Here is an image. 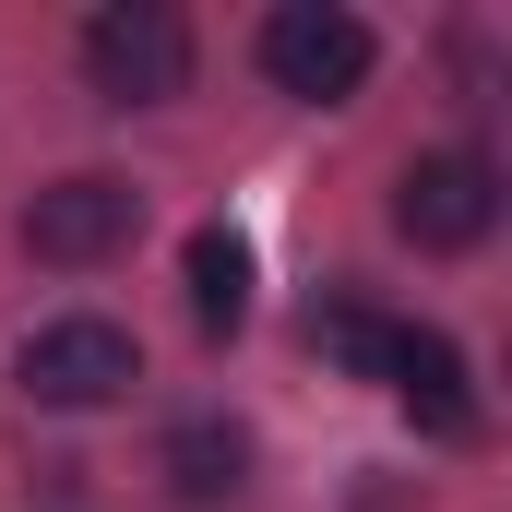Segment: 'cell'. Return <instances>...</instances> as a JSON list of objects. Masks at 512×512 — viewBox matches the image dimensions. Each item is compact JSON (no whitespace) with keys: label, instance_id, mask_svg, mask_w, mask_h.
<instances>
[{"label":"cell","instance_id":"obj_6","mask_svg":"<svg viewBox=\"0 0 512 512\" xmlns=\"http://www.w3.org/2000/svg\"><path fill=\"white\" fill-rule=\"evenodd\" d=\"M382 382L405 393V417H417L429 441H477V393H465V358H453V334H429V322H393Z\"/></svg>","mask_w":512,"mask_h":512},{"label":"cell","instance_id":"obj_8","mask_svg":"<svg viewBox=\"0 0 512 512\" xmlns=\"http://www.w3.org/2000/svg\"><path fill=\"white\" fill-rule=\"evenodd\" d=\"M191 322L203 334H239L251 322V239L239 227H191Z\"/></svg>","mask_w":512,"mask_h":512},{"label":"cell","instance_id":"obj_3","mask_svg":"<svg viewBox=\"0 0 512 512\" xmlns=\"http://www.w3.org/2000/svg\"><path fill=\"white\" fill-rule=\"evenodd\" d=\"M131 227H143V191L108 179V167H84V179H48L36 203H24V251L60 262V274H84V262L131 251Z\"/></svg>","mask_w":512,"mask_h":512},{"label":"cell","instance_id":"obj_5","mask_svg":"<svg viewBox=\"0 0 512 512\" xmlns=\"http://www.w3.org/2000/svg\"><path fill=\"white\" fill-rule=\"evenodd\" d=\"M143 382V346H131L120 322H96V310H72V322H48L36 346H24V393L36 405H120V393Z\"/></svg>","mask_w":512,"mask_h":512},{"label":"cell","instance_id":"obj_1","mask_svg":"<svg viewBox=\"0 0 512 512\" xmlns=\"http://www.w3.org/2000/svg\"><path fill=\"white\" fill-rule=\"evenodd\" d=\"M370 24L358 12H334V0H286V12H262V72H274V96H298V108H346L358 84H370Z\"/></svg>","mask_w":512,"mask_h":512},{"label":"cell","instance_id":"obj_7","mask_svg":"<svg viewBox=\"0 0 512 512\" xmlns=\"http://www.w3.org/2000/svg\"><path fill=\"white\" fill-rule=\"evenodd\" d=\"M239 477H251V429L239 417H179L167 429V489L179 501H227Z\"/></svg>","mask_w":512,"mask_h":512},{"label":"cell","instance_id":"obj_4","mask_svg":"<svg viewBox=\"0 0 512 512\" xmlns=\"http://www.w3.org/2000/svg\"><path fill=\"white\" fill-rule=\"evenodd\" d=\"M393 227H405L417 251H477V239L501 227V167H489V155H417V167L393 179Z\"/></svg>","mask_w":512,"mask_h":512},{"label":"cell","instance_id":"obj_2","mask_svg":"<svg viewBox=\"0 0 512 512\" xmlns=\"http://www.w3.org/2000/svg\"><path fill=\"white\" fill-rule=\"evenodd\" d=\"M84 72H96L108 108H167V96L191 84V24H179L167 0H120V12L84 24Z\"/></svg>","mask_w":512,"mask_h":512},{"label":"cell","instance_id":"obj_9","mask_svg":"<svg viewBox=\"0 0 512 512\" xmlns=\"http://www.w3.org/2000/svg\"><path fill=\"white\" fill-rule=\"evenodd\" d=\"M310 346H334L346 370H370V382H382V358H393V322H382V310H358V298H334V310H310Z\"/></svg>","mask_w":512,"mask_h":512}]
</instances>
